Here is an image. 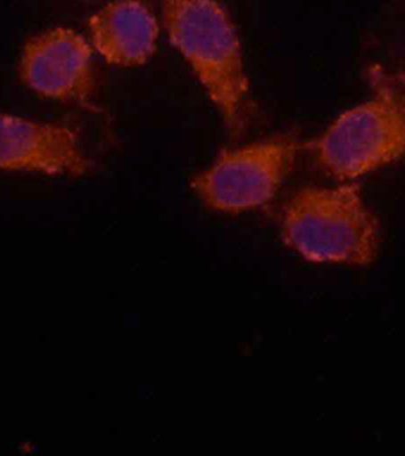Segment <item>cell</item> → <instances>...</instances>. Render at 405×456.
I'll return each mask as SVG.
<instances>
[{"mask_svg":"<svg viewBox=\"0 0 405 456\" xmlns=\"http://www.w3.org/2000/svg\"><path fill=\"white\" fill-rule=\"evenodd\" d=\"M282 239L307 261L367 267L377 260L381 224L360 186H306L283 209Z\"/></svg>","mask_w":405,"mask_h":456,"instance_id":"6da1fadb","label":"cell"},{"mask_svg":"<svg viewBox=\"0 0 405 456\" xmlns=\"http://www.w3.org/2000/svg\"><path fill=\"white\" fill-rule=\"evenodd\" d=\"M168 37L188 61L229 129L242 127L248 93L238 32L215 0H160Z\"/></svg>","mask_w":405,"mask_h":456,"instance_id":"7a4b0ae2","label":"cell"},{"mask_svg":"<svg viewBox=\"0 0 405 456\" xmlns=\"http://www.w3.org/2000/svg\"><path fill=\"white\" fill-rule=\"evenodd\" d=\"M374 95L346 110L312 143L319 167L350 182L405 157V82L371 70Z\"/></svg>","mask_w":405,"mask_h":456,"instance_id":"3957f363","label":"cell"},{"mask_svg":"<svg viewBox=\"0 0 405 456\" xmlns=\"http://www.w3.org/2000/svg\"><path fill=\"white\" fill-rule=\"evenodd\" d=\"M297 143L279 139L225 151L192 188L210 209L238 214L270 202L296 161Z\"/></svg>","mask_w":405,"mask_h":456,"instance_id":"277c9868","label":"cell"},{"mask_svg":"<svg viewBox=\"0 0 405 456\" xmlns=\"http://www.w3.org/2000/svg\"><path fill=\"white\" fill-rule=\"evenodd\" d=\"M20 74L27 87L45 98L85 102L94 92L92 48L71 28L31 38L21 53Z\"/></svg>","mask_w":405,"mask_h":456,"instance_id":"5b68a950","label":"cell"},{"mask_svg":"<svg viewBox=\"0 0 405 456\" xmlns=\"http://www.w3.org/2000/svg\"><path fill=\"white\" fill-rule=\"evenodd\" d=\"M88 168L70 128L0 113V170L77 177Z\"/></svg>","mask_w":405,"mask_h":456,"instance_id":"8992f818","label":"cell"},{"mask_svg":"<svg viewBox=\"0 0 405 456\" xmlns=\"http://www.w3.org/2000/svg\"><path fill=\"white\" fill-rule=\"evenodd\" d=\"M93 45L107 63L138 67L156 52L159 28L140 0H114L89 20Z\"/></svg>","mask_w":405,"mask_h":456,"instance_id":"52a82bcc","label":"cell"}]
</instances>
